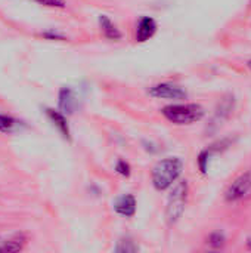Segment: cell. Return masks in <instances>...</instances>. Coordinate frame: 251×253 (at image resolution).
Wrapping results in <instances>:
<instances>
[{
  "mask_svg": "<svg viewBox=\"0 0 251 253\" xmlns=\"http://www.w3.org/2000/svg\"><path fill=\"white\" fill-rule=\"evenodd\" d=\"M43 36L47 37V39H59V40H64V39H65L64 36H61V34H58V33H52V31H47V33H44Z\"/></svg>",
  "mask_w": 251,
  "mask_h": 253,
  "instance_id": "cell-18",
  "label": "cell"
},
{
  "mask_svg": "<svg viewBox=\"0 0 251 253\" xmlns=\"http://www.w3.org/2000/svg\"><path fill=\"white\" fill-rule=\"evenodd\" d=\"M58 108L64 114H72L77 108V99L70 87H62L58 95Z\"/></svg>",
  "mask_w": 251,
  "mask_h": 253,
  "instance_id": "cell-7",
  "label": "cell"
},
{
  "mask_svg": "<svg viewBox=\"0 0 251 253\" xmlns=\"http://www.w3.org/2000/svg\"><path fill=\"white\" fill-rule=\"evenodd\" d=\"M46 116L49 117V120L55 125V127L61 132V135L65 138V139H71V135H70V126H68V122H67V117L64 113L61 111H55L52 108H46Z\"/></svg>",
  "mask_w": 251,
  "mask_h": 253,
  "instance_id": "cell-9",
  "label": "cell"
},
{
  "mask_svg": "<svg viewBox=\"0 0 251 253\" xmlns=\"http://www.w3.org/2000/svg\"><path fill=\"white\" fill-rule=\"evenodd\" d=\"M209 156H210L209 150L201 151V153H200V156H198V168H200L201 173H207V168H209Z\"/></svg>",
  "mask_w": 251,
  "mask_h": 253,
  "instance_id": "cell-14",
  "label": "cell"
},
{
  "mask_svg": "<svg viewBox=\"0 0 251 253\" xmlns=\"http://www.w3.org/2000/svg\"><path fill=\"white\" fill-rule=\"evenodd\" d=\"M161 114L175 125H192L200 122L206 111L200 104H172L161 110Z\"/></svg>",
  "mask_w": 251,
  "mask_h": 253,
  "instance_id": "cell-2",
  "label": "cell"
},
{
  "mask_svg": "<svg viewBox=\"0 0 251 253\" xmlns=\"http://www.w3.org/2000/svg\"><path fill=\"white\" fill-rule=\"evenodd\" d=\"M114 211L124 218H132L136 213V199L132 194H124L121 196L115 203H114Z\"/></svg>",
  "mask_w": 251,
  "mask_h": 253,
  "instance_id": "cell-8",
  "label": "cell"
},
{
  "mask_svg": "<svg viewBox=\"0 0 251 253\" xmlns=\"http://www.w3.org/2000/svg\"><path fill=\"white\" fill-rule=\"evenodd\" d=\"M16 126H18V120H15L10 116L0 114V132H4V133L13 132Z\"/></svg>",
  "mask_w": 251,
  "mask_h": 253,
  "instance_id": "cell-11",
  "label": "cell"
},
{
  "mask_svg": "<svg viewBox=\"0 0 251 253\" xmlns=\"http://www.w3.org/2000/svg\"><path fill=\"white\" fill-rule=\"evenodd\" d=\"M149 95L154 98H161V99H185L188 93L172 83H158L149 87Z\"/></svg>",
  "mask_w": 251,
  "mask_h": 253,
  "instance_id": "cell-5",
  "label": "cell"
},
{
  "mask_svg": "<svg viewBox=\"0 0 251 253\" xmlns=\"http://www.w3.org/2000/svg\"><path fill=\"white\" fill-rule=\"evenodd\" d=\"M22 248H24V239H19L18 237V239L9 240L3 246H0V252H19Z\"/></svg>",
  "mask_w": 251,
  "mask_h": 253,
  "instance_id": "cell-12",
  "label": "cell"
},
{
  "mask_svg": "<svg viewBox=\"0 0 251 253\" xmlns=\"http://www.w3.org/2000/svg\"><path fill=\"white\" fill-rule=\"evenodd\" d=\"M225 242H226V239H225L223 233H220V231L212 233V234H210V237H209V240H207V243H209L212 248H215V249L222 248V246L225 245Z\"/></svg>",
  "mask_w": 251,
  "mask_h": 253,
  "instance_id": "cell-13",
  "label": "cell"
},
{
  "mask_svg": "<svg viewBox=\"0 0 251 253\" xmlns=\"http://www.w3.org/2000/svg\"><path fill=\"white\" fill-rule=\"evenodd\" d=\"M251 191V170L240 175L226 190L225 193V200L229 203L238 202L244 199Z\"/></svg>",
  "mask_w": 251,
  "mask_h": 253,
  "instance_id": "cell-4",
  "label": "cell"
},
{
  "mask_svg": "<svg viewBox=\"0 0 251 253\" xmlns=\"http://www.w3.org/2000/svg\"><path fill=\"white\" fill-rule=\"evenodd\" d=\"M183 170V162L179 157L160 160L152 169V185L157 191H166L176 184Z\"/></svg>",
  "mask_w": 251,
  "mask_h": 253,
  "instance_id": "cell-1",
  "label": "cell"
},
{
  "mask_svg": "<svg viewBox=\"0 0 251 253\" xmlns=\"http://www.w3.org/2000/svg\"><path fill=\"white\" fill-rule=\"evenodd\" d=\"M249 67H250V68H251V59H250V61H249Z\"/></svg>",
  "mask_w": 251,
  "mask_h": 253,
  "instance_id": "cell-20",
  "label": "cell"
},
{
  "mask_svg": "<svg viewBox=\"0 0 251 253\" xmlns=\"http://www.w3.org/2000/svg\"><path fill=\"white\" fill-rule=\"evenodd\" d=\"M247 246H249V248H250V249H251V237H250V239H249V240H247Z\"/></svg>",
  "mask_w": 251,
  "mask_h": 253,
  "instance_id": "cell-19",
  "label": "cell"
},
{
  "mask_svg": "<svg viewBox=\"0 0 251 253\" xmlns=\"http://www.w3.org/2000/svg\"><path fill=\"white\" fill-rule=\"evenodd\" d=\"M115 251H117V252H136V251H138V246L133 245V242L126 240V242H121V243L117 246Z\"/></svg>",
  "mask_w": 251,
  "mask_h": 253,
  "instance_id": "cell-16",
  "label": "cell"
},
{
  "mask_svg": "<svg viewBox=\"0 0 251 253\" xmlns=\"http://www.w3.org/2000/svg\"><path fill=\"white\" fill-rule=\"evenodd\" d=\"M36 1L49 7H65V0H36Z\"/></svg>",
  "mask_w": 251,
  "mask_h": 253,
  "instance_id": "cell-17",
  "label": "cell"
},
{
  "mask_svg": "<svg viewBox=\"0 0 251 253\" xmlns=\"http://www.w3.org/2000/svg\"><path fill=\"white\" fill-rule=\"evenodd\" d=\"M115 170H117V173H120V175H123V176H130V173H132L129 163H126L124 160H118V162H117Z\"/></svg>",
  "mask_w": 251,
  "mask_h": 253,
  "instance_id": "cell-15",
  "label": "cell"
},
{
  "mask_svg": "<svg viewBox=\"0 0 251 253\" xmlns=\"http://www.w3.org/2000/svg\"><path fill=\"white\" fill-rule=\"evenodd\" d=\"M99 25H101V30H102V34L108 39V40H120L123 37L121 31L117 28V25L109 19V16L107 15H101L99 16Z\"/></svg>",
  "mask_w": 251,
  "mask_h": 253,
  "instance_id": "cell-10",
  "label": "cell"
},
{
  "mask_svg": "<svg viewBox=\"0 0 251 253\" xmlns=\"http://www.w3.org/2000/svg\"><path fill=\"white\" fill-rule=\"evenodd\" d=\"M188 193H189V188H188L186 181L178 182L175 188L172 190L169 200H167V208H166V219L170 225L176 224L185 213L186 203H188Z\"/></svg>",
  "mask_w": 251,
  "mask_h": 253,
  "instance_id": "cell-3",
  "label": "cell"
},
{
  "mask_svg": "<svg viewBox=\"0 0 251 253\" xmlns=\"http://www.w3.org/2000/svg\"><path fill=\"white\" fill-rule=\"evenodd\" d=\"M157 33V22L151 16H142L136 25V40L139 43L148 42Z\"/></svg>",
  "mask_w": 251,
  "mask_h": 253,
  "instance_id": "cell-6",
  "label": "cell"
}]
</instances>
